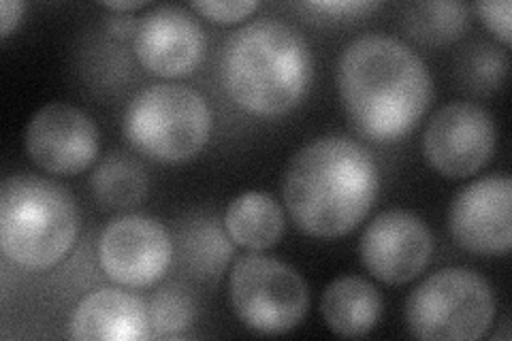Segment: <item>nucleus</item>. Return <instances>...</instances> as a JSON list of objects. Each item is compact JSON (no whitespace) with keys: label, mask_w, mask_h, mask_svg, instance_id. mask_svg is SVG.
<instances>
[{"label":"nucleus","mask_w":512,"mask_h":341,"mask_svg":"<svg viewBox=\"0 0 512 341\" xmlns=\"http://www.w3.org/2000/svg\"><path fill=\"white\" fill-rule=\"evenodd\" d=\"M150 324H152V337L165 339L175 337L186 331L192 322H195L197 305L190 292L178 284H169L158 288L150 303Z\"/></svg>","instance_id":"obj_19"},{"label":"nucleus","mask_w":512,"mask_h":341,"mask_svg":"<svg viewBox=\"0 0 512 341\" xmlns=\"http://www.w3.org/2000/svg\"><path fill=\"white\" fill-rule=\"evenodd\" d=\"M261 7V3H254V0H233V3H210V0H197L192 3L190 9L197 11L201 18L210 20L214 24H237Z\"/></svg>","instance_id":"obj_22"},{"label":"nucleus","mask_w":512,"mask_h":341,"mask_svg":"<svg viewBox=\"0 0 512 341\" xmlns=\"http://www.w3.org/2000/svg\"><path fill=\"white\" fill-rule=\"evenodd\" d=\"M96 254L111 282L124 288H150L169 271L173 241L163 222L126 214L105 226Z\"/></svg>","instance_id":"obj_8"},{"label":"nucleus","mask_w":512,"mask_h":341,"mask_svg":"<svg viewBox=\"0 0 512 341\" xmlns=\"http://www.w3.org/2000/svg\"><path fill=\"white\" fill-rule=\"evenodd\" d=\"M212 124L210 103L201 92L182 84H154L128 103L124 137L146 158L178 165L205 148Z\"/></svg>","instance_id":"obj_5"},{"label":"nucleus","mask_w":512,"mask_h":341,"mask_svg":"<svg viewBox=\"0 0 512 341\" xmlns=\"http://www.w3.org/2000/svg\"><path fill=\"white\" fill-rule=\"evenodd\" d=\"M314 58L301 32L263 18L235 30L224 45L222 77L235 105L259 118H280L306 96Z\"/></svg>","instance_id":"obj_3"},{"label":"nucleus","mask_w":512,"mask_h":341,"mask_svg":"<svg viewBox=\"0 0 512 341\" xmlns=\"http://www.w3.org/2000/svg\"><path fill=\"white\" fill-rule=\"evenodd\" d=\"M470 26V13L463 3H419L406 13V30L425 45L457 41Z\"/></svg>","instance_id":"obj_18"},{"label":"nucleus","mask_w":512,"mask_h":341,"mask_svg":"<svg viewBox=\"0 0 512 341\" xmlns=\"http://www.w3.org/2000/svg\"><path fill=\"white\" fill-rule=\"evenodd\" d=\"M92 192L107 209L139 205L148 194V173L141 162L124 152L107 154L92 173Z\"/></svg>","instance_id":"obj_17"},{"label":"nucleus","mask_w":512,"mask_h":341,"mask_svg":"<svg viewBox=\"0 0 512 341\" xmlns=\"http://www.w3.org/2000/svg\"><path fill=\"white\" fill-rule=\"evenodd\" d=\"M284 211L267 192H244L233 199L224 214V229L237 246L252 252L274 248L284 235Z\"/></svg>","instance_id":"obj_16"},{"label":"nucleus","mask_w":512,"mask_h":341,"mask_svg":"<svg viewBox=\"0 0 512 341\" xmlns=\"http://www.w3.org/2000/svg\"><path fill=\"white\" fill-rule=\"evenodd\" d=\"M24 143L39 169L71 177L84 173L99 156V128L79 107L50 103L30 118Z\"/></svg>","instance_id":"obj_11"},{"label":"nucleus","mask_w":512,"mask_h":341,"mask_svg":"<svg viewBox=\"0 0 512 341\" xmlns=\"http://www.w3.org/2000/svg\"><path fill=\"white\" fill-rule=\"evenodd\" d=\"M229 297L239 322L261 335L297 329L310 307V290L301 275L261 252L237 258L229 275Z\"/></svg>","instance_id":"obj_7"},{"label":"nucleus","mask_w":512,"mask_h":341,"mask_svg":"<svg viewBox=\"0 0 512 341\" xmlns=\"http://www.w3.org/2000/svg\"><path fill=\"white\" fill-rule=\"evenodd\" d=\"M26 11V3L22 0H3L0 3V37L7 39L11 32L20 26Z\"/></svg>","instance_id":"obj_25"},{"label":"nucleus","mask_w":512,"mask_h":341,"mask_svg":"<svg viewBox=\"0 0 512 341\" xmlns=\"http://www.w3.org/2000/svg\"><path fill=\"white\" fill-rule=\"evenodd\" d=\"M335 81L352 128L374 143L404 139L434 101V79L423 58L389 35L348 43Z\"/></svg>","instance_id":"obj_1"},{"label":"nucleus","mask_w":512,"mask_h":341,"mask_svg":"<svg viewBox=\"0 0 512 341\" xmlns=\"http://www.w3.org/2000/svg\"><path fill=\"white\" fill-rule=\"evenodd\" d=\"M384 312V301L380 290L359 275H344L333 280L323 301H320V314L327 329L340 337H365L372 333Z\"/></svg>","instance_id":"obj_15"},{"label":"nucleus","mask_w":512,"mask_h":341,"mask_svg":"<svg viewBox=\"0 0 512 341\" xmlns=\"http://www.w3.org/2000/svg\"><path fill=\"white\" fill-rule=\"evenodd\" d=\"M495 318V299L483 275L448 267L431 273L406 301L408 331L425 341H474Z\"/></svg>","instance_id":"obj_6"},{"label":"nucleus","mask_w":512,"mask_h":341,"mask_svg":"<svg viewBox=\"0 0 512 341\" xmlns=\"http://www.w3.org/2000/svg\"><path fill=\"white\" fill-rule=\"evenodd\" d=\"M376 160L355 139L329 135L310 141L291 158L282 194L301 233L338 239L352 233L378 197Z\"/></svg>","instance_id":"obj_2"},{"label":"nucleus","mask_w":512,"mask_h":341,"mask_svg":"<svg viewBox=\"0 0 512 341\" xmlns=\"http://www.w3.org/2000/svg\"><path fill=\"white\" fill-rule=\"evenodd\" d=\"M103 7L111 9V11H137L148 7L146 0H111V3H103Z\"/></svg>","instance_id":"obj_26"},{"label":"nucleus","mask_w":512,"mask_h":341,"mask_svg":"<svg viewBox=\"0 0 512 341\" xmlns=\"http://www.w3.org/2000/svg\"><path fill=\"white\" fill-rule=\"evenodd\" d=\"M495 124L476 103H448L434 113L423 135V154L431 169L451 180L472 177L495 152Z\"/></svg>","instance_id":"obj_9"},{"label":"nucleus","mask_w":512,"mask_h":341,"mask_svg":"<svg viewBox=\"0 0 512 341\" xmlns=\"http://www.w3.org/2000/svg\"><path fill=\"white\" fill-rule=\"evenodd\" d=\"M133 45L143 69L173 79L190 75L199 67L205 52V35L188 9L163 5L143 15Z\"/></svg>","instance_id":"obj_13"},{"label":"nucleus","mask_w":512,"mask_h":341,"mask_svg":"<svg viewBox=\"0 0 512 341\" xmlns=\"http://www.w3.org/2000/svg\"><path fill=\"white\" fill-rule=\"evenodd\" d=\"M512 182L489 175L463 188L448 211V229L463 250L498 256L512 246Z\"/></svg>","instance_id":"obj_12"},{"label":"nucleus","mask_w":512,"mask_h":341,"mask_svg":"<svg viewBox=\"0 0 512 341\" xmlns=\"http://www.w3.org/2000/svg\"><path fill=\"white\" fill-rule=\"evenodd\" d=\"M378 3H367V0H325V3H308L306 9L331 15V18H352L365 11L376 9Z\"/></svg>","instance_id":"obj_24"},{"label":"nucleus","mask_w":512,"mask_h":341,"mask_svg":"<svg viewBox=\"0 0 512 341\" xmlns=\"http://www.w3.org/2000/svg\"><path fill=\"white\" fill-rule=\"evenodd\" d=\"M359 254L376 280L402 286L419 278L434 254L429 226L406 209L378 214L361 235Z\"/></svg>","instance_id":"obj_10"},{"label":"nucleus","mask_w":512,"mask_h":341,"mask_svg":"<svg viewBox=\"0 0 512 341\" xmlns=\"http://www.w3.org/2000/svg\"><path fill=\"white\" fill-rule=\"evenodd\" d=\"M508 69V58L498 47L489 43H478L470 47L468 54L461 58V79L480 94H491L502 86Z\"/></svg>","instance_id":"obj_21"},{"label":"nucleus","mask_w":512,"mask_h":341,"mask_svg":"<svg viewBox=\"0 0 512 341\" xmlns=\"http://www.w3.org/2000/svg\"><path fill=\"white\" fill-rule=\"evenodd\" d=\"M77 233V203L62 184L37 175H11L0 184V250L11 263L52 269L69 256Z\"/></svg>","instance_id":"obj_4"},{"label":"nucleus","mask_w":512,"mask_h":341,"mask_svg":"<svg viewBox=\"0 0 512 341\" xmlns=\"http://www.w3.org/2000/svg\"><path fill=\"white\" fill-rule=\"evenodd\" d=\"M184 252L186 261H190L199 273L218 275V271L227 265L233 248L229 246L227 237L218 231L216 224L205 222V226L197 224L186 233Z\"/></svg>","instance_id":"obj_20"},{"label":"nucleus","mask_w":512,"mask_h":341,"mask_svg":"<svg viewBox=\"0 0 512 341\" xmlns=\"http://www.w3.org/2000/svg\"><path fill=\"white\" fill-rule=\"evenodd\" d=\"M71 337L86 341H143L152 337L148 303L128 290L99 288L79 301Z\"/></svg>","instance_id":"obj_14"},{"label":"nucleus","mask_w":512,"mask_h":341,"mask_svg":"<svg viewBox=\"0 0 512 341\" xmlns=\"http://www.w3.org/2000/svg\"><path fill=\"white\" fill-rule=\"evenodd\" d=\"M476 13L483 24L493 32L495 39H500L504 47H510V15L512 5L508 0H487V3H476Z\"/></svg>","instance_id":"obj_23"}]
</instances>
